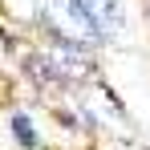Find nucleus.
<instances>
[{
    "instance_id": "f257e3e1",
    "label": "nucleus",
    "mask_w": 150,
    "mask_h": 150,
    "mask_svg": "<svg viewBox=\"0 0 150 150\" xmlns=\"http://www.w3.org/2000/svg\"><path fill=\"white\" fill-rule=\"evenodd\" d=\"M41 25L57 45H73V49H89L98 41V33L89 25L81 0H41Z\"/></svg>"
},
{
    "instance_id": "f03ea898",
    "label": "nucleus",
    "mask_w": 150,
    "mask_h": 150,
    "mask_svg": "<svg viewBox=\"0 0 150 150\" xmlns=\"http://www.w3.org/2000/svg\"><path fill=\"white\" fill-rule=\"evenodd\" d=\"M33 65H37V77H45V81H89V73H93V57L85 49L57 45V41H49L37 53Z\"/></svg>"
},
{
    "instance_id": "7ed1b4c3",
    "label": "nucleus",
    "mask_w": 150,
    "mask_h": 150,
    "mask_svg": "<svg viewBox=\"0 0 150 150\" xmlns=\"http://www.w3.org/2000/svg\"><path fill=\"white\" fill-rule=\"evenodd\" d=\"M81 8H85V16H89V25H93V33L101 37H118L126 28V8L122 0H81Z\"/></svg>"
},
{
    "instance_id": "20e7f679",
    "label": "nucleus",
    "mask_w": 150,
    "mask_h": 150,
    "mask_svg": "<svg viewBox=\"0 0 150 150\" xmlns=\"http://www.w3.org/2000/svg\"><path fill=\"white\" fill-rule=\"evenodd\" d=\"M85 110H89V114H93L98 122L114 126V130H130V118H126V110L118 105V98H114V93H105V89H93Z\"/></svg>"
},
{
    "instance_id": "39448f33",
    "label": "nucleus",
    "mask_w": 150,
    "mask_h": 150,
    "mask_svg": "<svg viewBox=\"0 0 150 150\" xmlns=\"http://www.w3.org/2000/svg\"><path fill=\"white\" fill-rule=\"evenodd\" d=\"M12 130H16V142L21 146H37V130H33V122L25 114H12Z\"/></svg>"
}]
</instances>
